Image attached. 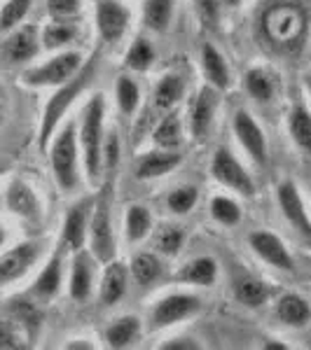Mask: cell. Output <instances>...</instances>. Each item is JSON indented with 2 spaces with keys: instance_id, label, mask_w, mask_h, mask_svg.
<instances>
[{
  "instance_id": "cell-1",
  "label": "cell",
  "mask_w": 311,
  "mask_h": 350,
  "mask_svg": "<svg viewBox=\"0 0 311 350\" xmlns=\"http://www.w3.org/2000/svg\"><path fill=\"white\" fill-rule=\"evenodd\" d=\"M311 8L307 0H269L258 14V38L276 56H295L307 47Z\"/></svg>"
},
{
  "instance_id": "cell-2",
  "label": "cell",
  "mask_w": 311,
  "mask_h": 350,
  "mask_svg": "<svg viewBox=\"0 0 311 350\" xmlns=\"http://www.w3.org/2000/svg\"><path fill=\"white\" fill-rule=\"evenodd\" d=\"M105 117H108V103L103 94H94L84 103L80 112V126H77V140H80V157L89 183H99L103 173V143H105Z\"/></svg>"
},
{
  "instance_id": "cell-3",
  "label": "cell",
  "mask_w": 311,
  "mask_h": 350,
  "mask_svg": "<svg viewBox=\"0 0 311 350\" xmlns=\"http://www.w3.org/2000/svg\"><path fill=\"white\" fill-rule=\"evenodd\" d=\"M94 72H96V56L89 61H84V66L80 68L77 75H73L71 80L64 82L61 87H56V92L49 96L47 105L42 110V117H40V131H38V148L42 152L47 150L49 140L52 135L56 133V129L64 124V117L68 115L71 105L77 100L84 89L89 87V82L94 80Z\"/></svg>"
},
{
  "instance_id": "cell-4",
  "label": "cell",
  "mask_w": 311,
  "mask_h": 350,
  "mask_svg": "<svg viewBox=\"0 0 311 350\" xmlns=\"http://www.w3.org/2000/svg\"><path fill=\"white\" fill-rule=\"evenodd\" d=\"M54 183L61 191H73L80 185V140L77 124L64 122L47 145Z\"/></svg>"
},
{
  "instance_id": "cell-5",
  "label": "cell",
  "mask_w": 311,
  "mask_h": 350,
  "mask_svg": "<svg viewBox=\"0 0 311 350\" xmlns=\"http://www.w3.org/2000/svg\"><path fill=\"white\" fill-rule=\"evenodd\" d=\"M112 191L110 185L94 196L92 219H89V252L96 262L108 264L117 255L115 229H112Z\"/></svg>"
},
{
  "instance_id": "cell-6",
  "label": "cell",
  "mask_w": 311,
  "mask_h": 350,
  "mask_svg": "<svg viewBox=\"0 0 311 350\" xmlns=\"http://www.w3.org/2000/svg\"><path fill=\"white\" fill-rule=\"evenodd\" d=\"M82 66H84V61L80 52L61 49V52H56L52 59H47L45 64L26 68V70L21 72V80H24L26 87H36V89L61 87V84L71 80L73 75H77Z\"/></svg>"
},
{
  "instance_id": "cell-7",
  "label": "cell",
  "mask_w": 311,
  "mask_h": 350,
  "mask_svg": "<svg viewBox=\"0 0 311 350\" xmlns=\"http://www.w3.org/2000/svg\"><path fill=\"white\" fill-rule=\"evenodd\" d=\"M201 297L190 295V292H171L157 299L150 308V327L152 329H169L185 320L195 318L201 310Z\"/></svg>"
},
{
  "instance_id": "cell-8",
  "label": "cell",
  "mask_w": 311,
  "mask_h": 350,
  "mask_svg": "<svg viewBox=\"0 0 311 350\" xmlns=\"http://www.w3.org/2000/svg\"><path fill=\"white\" fill-rule=\"evenodd\" d=\"M211 178L220 183L223 187L241 196H253L256 194V183H253L251 173L244 168V163L234 157V152L229 148H218L211 157V166H208Z\"/></svg>"
},
{
  "instance_id": "cell-9",
  "label": "cell",
  "mask_w": 311,
  "mask_h": 350,
  "mask_svg": "<svg viewBox=\"0 0 311 350\" xmlns=\"http://www.w3.org/2000/svg\"><path fill=\"white\" fill-rule=\"evenodd\" d=\"M276 201H279V211L288 222V227H293L299 239L311 245V217L307 203L299 194V187L293 180H281L279 187H276Z\"/></svg>"
},
{
  "instance_id": "cell-10",
  "label": "cell",
  "mask_w": 311,
  "mask_h": 350,
  "mask_svg": "<svg viewBox=\"0 0 311 350\" xmlns=\"http://www.w3.org/2000/svg\"><path fill=\"white\" fill-rule=\"evenodd\" d=\"M232 131L234 138L239 140L241 150L248 154L256 166H267L269 161V148H267V135H264L262 126L256 122V117L248 110H236L232 115Z\"/></svg>"
},
{
  "instance_id": "cell-11",
  "label": "cell",
  "mask_w": 311,
  "mask_h": 350,
  "mask_svg": "<svg viewBox=\"0 0 311 350\" xmlns=\"http://www.w3.org/2000/svg\"><path fill=\"white\" fill-rule=\"evenodd\" d=\"M96 31L105 44H117L132 24V10L122 0H96Z\"/></svg>"
},
{
  "instance_id": "cell-12",
  "label": "cell",
  "mask_w": 311,
  "mask_h": 350,
  "mask_svg": "<svg viewBox=\"0 0 311 350\" xmlns=\"http://www.w3.org/2000/svg\"><path fill=\"white\" fill-rule=\"evenodd\" d=\"M94 196H84L75 201L64 215L61 224V247L68 252H77L87 247V234H89V219H92Z\"/></svg>"
},
{
  "instance_id": "cell-13",
  "label": "cell",
  "mask_w": 311,
  "mask_h": 350,
  "mask_svg": "<svg viewBox=\"0 0 311 350\" xmlns=\"http://www.w3.org/2000/svg\"><path fill=\"white\" fill-rule=\"evenodd\" d=\"M248 247L271 269L284 271V273L295 271V259H293L290 250L286 247V243L281 241V236H276L274 231L260 229L248 234Z\"/></svg>"
},
{
  "instance_id": "cell-14",
  "label": "cell",
  "mask_w": 311,
  "mask_h": 350,
  "mask_svg": "<svg viewBox=\"0 0 311 350\" xmlns=\"http://www.w3.org/2000/svg\"><path fill=\"white\" fill-rule=\"evenodd\" d=\"M40 259V245L33 241L19 243L10 250L0 252V287L12 285L38 264Z\"/></svg>"
},
{
  "instance_id": "cell-15",
  "label": "cell",
  "mask_w": 311,
  "mask_h": 350,
  "mask_svg": "<svg viewBox=\"0 0 311 350\" xmlns=\"http://www.w3.org/2000/svg\"><path fill=\"white\" fill-rule=\"evenodd\" d=\"M220 108V92L211 84H203L195 94L190 105V133L195 140H206L216 122V112Z\"/></svg>"
},
{
  "instance_id": "cell-16",
  "label": "cell",
  "mask_w": 311,
  "mask_h": 350,
  "mask_svg": "<svg viewBox=\"0 0 311 350\" xmlns=\"http://www.w3.org/2000/svg\"><path fill=\"white\" fill-rule=\"evenodd\" d=\"M5 206L12 215L21 217L24 222L38 224L42 219V201L38 196V191L33 189V185H28L26 180L14 178L5 189Z\"/></svg>"
},
{
  "instance_id": "cell-17",
  "label": "cell",
  "mask_w": 311,
  "mask_h": 350,
  "mask_svg": "<svg viewBox=\"0 0 311 350\" xmlns=\"http://www.w3.org/2000/svg\"><path fill=\"white\" fill-rule=\"evenodd\" d=\"M129 278H132V275H129V264L110 259V262L105 264V271L101 273L99 285H96L101 306H105V308L117 306V304L127 297Z\"/></svg>"
},
{
  "instance_id": "cell-18",
  "label": "cell",
  "mask_w": 311,
  "mask_h": 350,
  "mask_svg": "<svg viewBox=\"0 0 311 350\" xmlns=\"http://www.w3.org/2000/svg\"><path fill=\"white\" fill-rule=\"evenodd\" d=\"M40 28L38 26H19L8 33L3 44V54L12 64H28L40 52Z\"/></svg>"
},
{
  "instance_id": "cell-19",
  "label": "cell",
  "mask_w": 311,
  "mask_h": 350,
  "mask_svg": "<svg viewBox=\"0 0 311 350\" xmlns=\"http://www.w3.org/2000/svg\"><path fill=\"white\" fill-rule=\"evenodd\" d=\"M180 163H183V154H180L178 150L157 148V150L145 152V154H140L138 159H136L134 173L138 180H160L164 175L176 171Z\"/></svg>"
},
{
  "instance_id": "cell-20",
  "label": "cell",
  "mask_w": 311,
  "mask_h": 350,
  "mask_svg": "<svg viewBox=\"0 0 311 350\" xmlns=\"http://www.w3.org/2000/svg\"><path fill=\"white\" fill-rule=\"evenodd\" d=\"M61 287H64V257H61V245H59V250L49 257V262L45 264L42 271L38 273L28 297L38 304H47L59 297Z\"/></svg>"
},
{
  "instance_id": "cell-21",
  "label": "cell",
  "mask_w": 311,
  "mask_h": 350,
  "mask_svg": "<svg viewBox=\"0 0 311 350\" xmlns=\"http://www.w3.org/2000/svg\"><path fill=\"white\" fill-rule=\"evenodd\" d=\"M94 262L92 252L87 247L73 252L71 262V278H68V292L73 301H87L94 292Z\"/></svg>"
},
{
  "instance_id": "cell-22",
  "label": "cell",
  "mask_w": 311,
  "mask_h": 350,
  "mask_svg": "<svg viewBox=\"0 0 311 350\" xmlns=\"http://www.w3.org/2000/svg\"><path fill=\"white\" fill-rule=\"evenodd\" d=\"M274 315L279 323H284L286 327L293 329H302L311 323V306L309 301L297 292H286L276 299L274 304Z\"/></svg>"
},
{
  "instance_id": "cell-23",
  "label": "cell",
  "mask_w": 311,
  "mask_h": 350,
  "mask_svg": "<svg viewBox=\"0 0 311 350\" xmlns=\"http://www.w3.org/2000/svg\"><path fill=\"white\" fill-rule=\"evenodd\" d=\"M178 283L192 287H211L218 280V262L213 257H195L176 271Z\"/></svg>"
},
{
  "instance_id": "cell-24",
  "label": "cell",
  "mask_w": 311,
  "mask_h": 350,
  "mask_svg": "<svg viewBox=\"0 0 311 350\" xmlns=\"http://www.w3.org/2000/svg\"><path fill=\"white\" fill-rule=\"evenodd\" d=\"M201 70L203 77H206V84L216 87L218 92H227L232 87V72L227 61L213 44H203L201 47Z\"/></svg>"
},
{
  "instance_id": "cell-25",
  "label": "cell",
  "mask_w": 311,
  "mask_h": 350,
  "mask_svg": "<svg viewBox=\"0 0 311 350\" xmlns=\"http://www.w3.org/2000/svg\"><path fill=\"white\" fill-rule=\"evenodd\" d=\"M185 96V82L176 72H164L152 89V105L160 112L176 110Z\"/></svg>"
},
{
  "instance_id": "cell-26",
  "label": "cell",
  "mask_w": 311,
  "mask_h": 350,
  "mask_svg": "<svg viewBox=\"0 0 311 350\" xmlns=\"http://www.w3.org/2000/svg\"><path fill=\"white\" fill-rule=\"evenodd\" d=\"M80 36L75 19H52L47 26L40 28V42L47 52H61L68 44H73Z\"/></svg>"
},
{
  "instance_id": "cell-27",
  "label": "cell",
  "mask_w": 311,
  "mask_h": 350,
  "mask_svg": "<svg viewBox=\"0 0 311 350\" xmlns=\"http://www.w3.org/2000/svg\"><path fill=\"white\" fill-rule=\"evenodd\" d=\"M140 332H143V325H140V320L136 315H122V318L112 320L108 329H105V346L112 350L129 348L140 338Z\"/></svg>"
},
{
  "instance_id": "cell-28",
  "label": "cell",
  "mask_w": 311,
  "mask_h": 350,
  "mask_svg": "<svg viewBox=\"0 0 311 350\" xmlns=\"http://www.w3.org/2000/svg\"><path fill=\"white\" fill-rule=\"evenodd\" d=\"M155 229V219H152V213L148 206L143 203H132L127 208V215H124V236H127V243H143Z\"/></svg>"
},
{
  "instance_id": "cell-29",
  "label": "cell",
  "mask_w": 311,
  "mask_h": 350,
  "mask_svg": "<svg viewBox=\"0 0 311 350\" xmlns=\"http://www.w3.org/2000/svg\"><path fill=\"white\" fill-rule=\"evenodd\" d=\"M234 297H236V301L244 304L246 308H260L269 301L271 287L264 283V280L246 273L234 280Z\"/></svg>"
},
{
  "instance_id": "cell-30",
  "label": "cell",
  "mask_w": 311,
  "mask_h": 350,
  "mask_svg": "<svg viewBox=\"0 0 311 350\" xmlns=\"http://www.w3.org/2000/svg\"><path fill=\"white\" fill-rule=\"evenodd\" d=\"M244 89L256 103L264 105L274 98L276 84H274V77H271V72L267 68L253 66V68H248L246 75H244Z\"/></svg>"
},
{
  "instance_id": "cell-31",
  "label": "cell",
  "mask_w": 311,
  "mask_h": 350,
  "mask_svg": "<svg viewBox=\"0 0 311 350\" xmlns=\"http://www.w3.org/2000/svg\"><path fill=\"white\" fill-rule=\"evenodd\" d=\"M152 143L164 150H178L183 145V122L176 110H169L152 131Z\"/></svg>"
},
{
  "instance_id": "cell-32",
  "label": "cell",
  "mask_w": 311,
  "mask_h": 350,
  "mask_svg": "<svg viewBox=\"0 0 311 350\" xmlns=\"http://www.w3.org/2000/svg\"><path fill=\"white\" fill-rule=\"evenodd\" d=\"M185 229L178 227V224H162L160 229H155L152 234V245H155V252L166 259H173L183 252L185 247Z\"/></svg>"
},
{
  "instance_id": "cell-33",
  "label": "cell",
  "mask_w": 311,
  "mask_h": 350,
  "mask_svg": "<svg viewBox=\"0 0 311 350\" xmlns=\"http://www.w3.org/2000/svg\"><path fill=\"white\" fill-rule=\"evenodd\" d=\"M176 14V0H145L143 3V24L148 31L166 33Z\"/></svg>"
},
{
  "instance_id": "cell-34",
  "label": "cell",
  "mask_w": 311,
  "mask_h": 350,
  "mask_svg": "<svg viewBox=\"0 0 311 350\" xmlns=\"http://www.w3.org/2000/svg\"><path fill=\"white\" fill-rule=\"evenodd\" d=\"M129 275L138 285H152L162 278V259L157 252H136L129 262Z\"/></svg>"
},
{
  "instance_id": "cell-35",
  "label": "cell",
  "mask_w": 311,
  "mask_h": 350,
  "mask_svg": "<svg viewBox=\"0 0 311 350\" xmlns=\"http://www.w3.org/2000/svg\"><path fill=\"white\" fill-rule=\"evenodd\" d=\"M288 135L299 150L311 154V110L304 105H295L288 112Z\"/></svg>"
},
{
  "instance_id": "cell-36",
  "label": "cell",
  "mask_w": 311,
  "mask_h": 350,
  "mask_svg": "<svg viewBox=\"0 0 311 350\" xmlns=\"http://www.w3.org/2000/svg\"><path fill=\"white\" fill-rule=\"evenodd\" d=\"M8 310H10L8 318H12L14 323L26 332L28 338L36 336L38 327H40V310H38V301H33V299H14V301H10Z\"/></svg>"
},
{
  "instance_id": "cell-37",
  "label": "cell",
  "mask_w": 311,
  "mask_h": 350,
  "mask_svg": "<svg viewBox=\"0 0 311 350\" xmlns=\"http://www.w3.org/2000/svg\"><path fill=\"white\" fill-rule=\"evenodd\" d=\"M208 211H211L213 222L223 224V227H236L244 217V211H241L239 201H234L232 196L218 194L213 196L211 203H208Z\"/></svg>"
},
{
  "instance_id": "cell-38",
  "label": "cell",
  "mask_w": 311,
  "mask_h": 350,
  "mask_svg": "<svg viewBox=\"0 0 311 350\" xmlns=\"http://www.w3.org/2000/svg\"><path fill=\"white\" fill-rule=\"evenodd\" d=\"M115 103L122 115L132 117L136 110L140 108V87L134 77L120 75L115 82Z\"/></svg>"
},
{
  "instance_id": "cell-39",
  "label": "cell",
  "mask_w": 311,
  "mask_h": 350,
  "mask_svg": "<svg viewBox=\"0 0 311 350\" xmlns=\"http://www.w3.org/2000/svg\"><path fill=\"white\" fill-rule=\"evenodd\" d=\"M124 64H127L129 70H136V72L150 70L152 64H155V47L150 44L148 38L138 36L132 44H129L127 56H124Z\"/></svg>"
},
{
  "instance_id": "cell-40",
  "label": "cell",
  "mask_w": 311,
  "mask_h": 350,
  "mask_svg": "<svg viewBox=\"0 0 311 350\" xmlns=\"http://www.w3.org/2000/svg\"><path fill=\"white\" fill-rule=\"evenodd\" d=\"M33 8V0H5V5L0 8V33L8 36L10 31L19 28L24 24Z\"/></svg>"
},
{
  "instance_id": "cell-41",
  "label": "cell",
  "mask_w": 311,
  "mask_h": 350,
  "mask_svg": "<svg viewBox=\"0 0 311 350\" xmlns=\"http://www.w3.org/2000/svg\"><path fill=\"white\" fill-rule=\"evenodd\" d=\"M197 201H199V189L195 185H178L169 191L166 196V208L173 215H188L195 211Z\"/></svg>"
},
{
  "instance_id": "cell-42",
  "label": "cell",
  "mask_w": 311,
  "mask_h": 350,
  "mask_svg": "<svg viewBox=\"0 0 311 350\" xmlns=\"http://www.w3.org/2000/svg\"><path fill=\"white\" fill-rule=\"evenodd\" d=\"M28 334L12 318H0V350H21L28 346Z\"/></svg>"
},
{
  "instance_id": "cell-43",
  "label": "cell",
  "mask_w": 311,
  "mask_h": 350,
  "mask_svg": "<svg viewBox=\"0 0 311 350\" xmlns=\"http://www.w3.org/2000/svg\"><path fill=\"white\" fill-rule=\"evenodd\" d=\"M45 5L52 19H75L82 12V0H47Z\"/></svg>"
},
{
  "instance_id": "cell-44",
  "label": "cell",
  "mask_w": 311,
  "mask_h": 350,
  "mask_svg": "<svg viewBox=\"0 0 311 350\" xmlns=\"http://www.w3.org/2000/svg\"><path fill=\"white\" fill-rule=\"evenodd\" d=\"M192 5H195L197 19H199L206 28H213L218 24L223 0H192Z\"/></svg>"
},
{
  "instance_id": "cell-45",
  "label": "cell",
  "mask_w": 311,
  "mask_h": 350,
  "mask_svg": "<svg viewBox=\"0 0 311 350\" xmlns=\"http://www.w3.org/2000/svg\"><path fill=\"white\" fill-rule=\"evenodd\" d=\"M120 159V138L117 133H105L103 143V168H112Z\"/></svg>"
},
{
  "instance_id": "cell-46",
  "label": "cell",
  "mask_w": 311,
  "mask_h": 350,
  "mask_svg": "<svg viewBox=\"0 0 311 350\" xmlns=\"http://www.w3.org/2000/svg\"><path fill=\"white\" fill-rule=\"evenodd\" d=\"M160 348H164V350H197L201 346H199V341H195L192 336H173V338H169V341H164Z\"/></svg>"
},
{
  "instance_id": "cell-47",
  "label": "cell",
  "mask_w": 311,
  "mask_h": 350,
  "mask_svg": "<svg viewBox=\"0 0 311 350\" xmlns=\"http://www.w3.org/2000/svg\"><path fill=\"white\" fill-rule=\"evenodd\" d=\"M66 348H68V350H75V348L89 350V348H94V343H89V338H75V341H68V343H66Z\"/></svg>"
},
{
  "instance_id": "cell-48",
  "label": "cell",
  "mask_w": 311,
  "mask_h": 350,
  "mask_svg": "<svg viewBox=\"0 0 311 350\" xmlns=\"http://www.w3.org/2000/svg\"><path fill=\"white\" fill-rule=\"evenodd\" d=\"M8 241H10V231H8L5 224H0V252L8 247Z\"/></svg>"
},
{
  "instance_id": "cell-49",
  "label": "cell",
  "mask_w": 311,
  "mask_h": 350,
  "mask_svg": "<svg viewBox=\"0 0 311 350\" xmlns=\"http://www.w3.org/2000/svg\"><path fill=\"white\" fill-rule=\"evenodd\" d=\"M304 89H307V96H309V100H311V72L304 75Z\"/></svg>"
},
{
  "instance_id": "cell-50",
  "label": "cell",
  "mask_w": 311,
  "mask_h": 350,
  "mask_svg": "<svg viewBox=\"0 0 311 350\" xmlns=\"http://www.w3.org/2000/svg\"><path fill=\"white\" fill-rule=\"evenodd\" d=\"M241 3H244V0H223L225 8H239Z\"/></svg>"
},
{
  "instance_id": "cell-51",
  "label": "cell",
  "mask_w": 311,
  "mask_h": 350,
  "mask_svg": "<svg viewBox=\"0 0 311 350\" xmlns=\"http://www.w3.org/2000/svg\"><path fill=\"white\" fill-rule=\"evenodd\" d=\"M264 348H269V350H271V348H281V350H286L288 346H284V343H267V346H264Z\"/></svg>"
},
{
  "instance_id": "cell-52",
  "label": "cell",
  "mask_w": 311,
  "mask_h": 350,
  "mask_svg": "<svg viewBox=\"0 0 311 350\" xmlns=\"http://www.w3.org/2000/svg\"><path fill=\"white\" fill-rule=\"evenodd\" d=\"M0 108H3V105H0Z\"/></svg>"
}]
</instances>
